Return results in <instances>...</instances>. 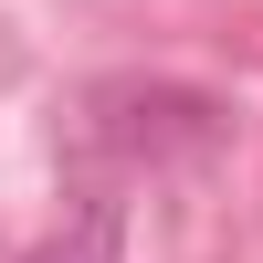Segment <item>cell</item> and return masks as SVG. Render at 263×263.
Returning a JSON list of instances; mask_svg holds the SVG:
<instances>
[{
    "label": "cell",
    "mask_w": 263,
    "mask_h": 263,
    "mask_svg": "<svg viewBox=\"0 0 263 263\" xmlns=\"http://www.w3.org/2000/svg\"><path fill=\"white\" fill-rule=\"evenodd\" d=\"M221 126H232L221 95L168 84V74H126V84H95V95H84V137H95L105 158H126V168H168V158H190V147H211Z\"/></svg>",
    "instance_id": "cell-1"
},
{
    "label": "cell",
    "mask_w": 263,
    "mask_h": 263,
    "mask_svg": "<svg viewBox=\"0 0 263 263\" xmlns=\"http://www.w3.org/2000/svg\"><path fill=\"white\" fill-rule=\"evenodd\" d=\"M32 263H95V253H63V242H53V253H32Z\"/></svg>",
    "instance_id": "cell-2"
}]
</instances>
